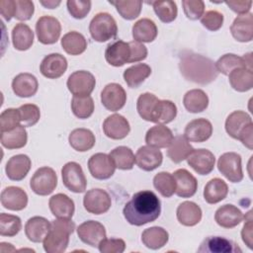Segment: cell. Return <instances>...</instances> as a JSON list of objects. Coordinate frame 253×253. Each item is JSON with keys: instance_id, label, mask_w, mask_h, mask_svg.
Masks as SVG:
<instances>
[{"instance_id": "obj_1", "label": "cell", "mask_w": 253, "mask_h": 253, "mask_svg": "<svg viewBox=\"0 0 253 253\" xmlns=\"http://www.w3.org/2000/svg\"><path fill=\"white\" fill-rule=\"evenodd\" d=\"M161 212V203L151 191L135 193L123 210L125 218L129 224L141 226L158 218Z\"/></svg>"}, {"instance_id": "obj_2", "label": "cell", "mask_w": 253, "mask_h": 253, "mask_svg": "<svg viewBox=\"0 0 253 253\" xmlns=\"http://www.w3.org/2000/svg\"><path fill=\"white\" fill-rule=\"evenodd\" d=\"M179 68L187 80L202 85L212 82L218 75L211 59L194 52H183L180 57Z\"/></svg>"}, {"instance_id": "obj_3", "label": "cell", "mask_w": 253, "mask_h": 253, "mask_svg": "<svg viewBox=\"0 0 253 253\" xmlns=\"http://www.w3.org/2000/svg\"><path fill=\"white\" fill-rule=\"evenodd\" d=\"M75 229L71 219L57 218L50 222V230L43 239V249L47 253H62L69 243V236Z\"/></svg>"}, {"instance_id": "obj_4", "label": "cell", "mask_w": 253, "mask_h": 253, "mask_svg": "<svg viewBox=\"0 0 253 253\" xmlns=\"http://www.w3.org/2000/svg\"><path fill=\"white\" fill-rule=\"evenodd\" d=\"M225 130L229 136L240 140L249 149L253 148V123L246 112H232L226 118Z\"/></svg>"}, {"instance_id": "obj_5", "label": "cell", "mask_w": 253, "mask_h": 253, "mask_svg": "<svg viewBox=\"0 0 253 253\" xmlns=\"http://www.w3.org/2000/svg\"><path fill=\"white\" fill-rule=\"evenodd\" d=\"M89 32L93 40L99 42H104L117 36L118 26L112 15L101 12L96 14L91 20Z\"/></svg>"}, {"instance_id": "obj_6", "label": "cell", "mask_w": 253, "mask_h": 253, "mask_svg": "<svg viewBox=\"0 0 253 253\" xmlns=\"http://www.w3.org/2000/svg\"><path fill=\"white\" fill-rule=\"evenodd\" d=\"M57 186V176L55 171L47 166L39 168L30 181V187L33 192L39 196H47L51 194Z\"/></svg>"}, {"instance_id": "obj_7", "label": "cell", "mask_w": 253, "mask_h": 253, "mask_svg": "<svg viewBox=\"0 0 253 253\" xmlns=\"http://www.w3.org/2000/svg\"><path fill=\"white\" fill-rule=\"evenodd\" d=\"M63 185L73 193H83L87 187V180L80 164L67 162L61 169Z\"/></svg>"}, {"instance_id": "obj_8", "label": "cell", "mask_w": 253, "mask_h": 253, "mask_svg": "<svg viewBox=\"0 0 253 253\" xmlns=\"http://www.w3.org/2000/svg\"><path fill=\"white\" fill-rule=\"evenodd\" d=\"M218 171L230 182L238 183L243 179L241 156L236 152H225L217 160Z\"/></svg>"}, {"instance_id": "obj_9", "label": "cell", "mask_w": 253, "mask_h": 253, "mask_svg": "<svg viewBox=\"0 0 253 253\" xmlns=\"http://www.w3.org/2000/svg\"><path fill=\"white\" fill-rule=\"evenodd\" d=\"M36 33L40 42L42 44H52L60 37L61 25L52 16H42L36 23Z\"/></svg>"}, {"instance_id": "obj_10", "label": "cell", "mask_w": 253, "mask_h": 253, "mask_svg": "<svg viewBox=\"0 0 253 253\" xmlns=\"http://www.w3.org/2000/svg\"><path fill=\"white\" fill-rule=\"evenodd\" d=\"M66 85L73 96H90L95 88L96 79L91 72L78 70L69 75Z\"/></svg>"}, {"instance_id": "obj_11", "label": "cell", "mask_w": 253, "mask_h": 253, "mask_svg": "<svg viewBox=\"0 0 253 253\" xmlns=\"http://www.w3.org/2000/svg\"><path fill=\"white\" fill-rule=\"evenodd\" d=\"M83 205L88 212L93 214H102L110 210L112 200L105 190L91 189L85 194L83 198Z\"/></svg>"}, {"instance_id": "obj_12", "label": "cell", "mask_w": 253, "mask_h": 253, "mask_svg": "<svg viewBox=\"0 0 253 253\" xmlns=\"http://www.w3.org/2000/svg\"><path fill=\"white\" fill-rule=\"evenodd\" d=\"M88 169L92 177L98 180L111 178L116 170V166L110 155L106 153H95L88 160Z\"/></svg>"}, {"instance_id": "obj_13", "label": "cell", "mask_w": 253, "mask_h": 253, "mask_svg": "<svg viewBox=\"0 0 253 253\" xmlns=\"http://www.w3.org/2000/svg\"><path fill=\"white\" fill-rule=\"evenodd\" d=\"M77 235L85 244L98 247L100 242L106 238V229L99 221L87 220L77 227Z\"/></svg>"}, {"instance_id": "obj_14", "label": "cell", "mask_w": 253, "mask_h": 253, "mask_svg": "<svg viewBox=\"0 0 253 253\" xmlns=\"http://www.w3.org/2000/svg\"><path fill=\"white\" fill-rule=\"evenodd\" d=\"M101 102L107 110L117 112L121 110L126 102V91L118 83L107 84L101 92Z\"/></svg>"}, {"instance_id": "obj_15", "label": "cell", "mask_w": 253, "mask_h": 253, "mask_svg": "<svg viewBox=\"0 0 253 253\" xmlns=\"http://www.w3.org/2000/svg\"><path fill=\"white\" fill-rule=\"evenodd\" d=\"M187 162L198 174L208 175L214 168L215 157L213 153L208 149H194L188 156Z\"/></svg>"}, {"instance_id": "obj_16", "label": "cell", "mask_w": 253, "mask_h": 253, "mask_svg": "<svg viewBox=\"0 0 253 253\" xmlns=\"http://www.w3.org/2000/svg\"><path fill=\"white\" fill-rule=\"evenodd\" d=\"M198 252L201 253H240L239 246L225 237L209 236L200 245Z\"/></svg>"}, {"instance_id": "obj_17", "label": "cell", "mask_w": 253, "mask_h": 253, "mask_svg": "<svg viewBox=\"0 0 253 253\" xmlns=\"http://www.w3.org/2000/svg\"><path fill=\"white\" fill-rule=\"evenodd\" d=\"M67 69V60L60 53H50L43 57L40 65L41 73L49 79L62 76Z\"/></svg>"}, {"instance_id": "obj_18", "label": "cell", "mask_w": 253, "mask_h": 253, "mask_svg": "<svg viewBox=\"0 0 253 253\" xmlns=\"http://www.w3.org/2000/svg\"><path fill=\"white\" fill-rule=\"evenodd\" d=\"M163 160L162 152L159 148L143 145L139 147L135 153L136 165L144 171H152L158 168Z\"/></svg>"}, {"instance_id": "obj_19", "label": "cell", "mask_w": 253, "mask_h": 253, "mask_svg": "<svg viewBox=\"0 0 253 253\" xmlns=\"http://www.w3.org/2000/svg\"><path fill=\"white\" fill-rule=\"evenodd\" d=\"M212 134V126L210 121L200 118L191 121L185 127L184 136L192 142H204Z\"/></svg>"}, {"instance_id": "obj_20", "label": "cell", "mask_w": 253, "mask_h": 253, "mask_svg": "<svg viewBox=\"0 0 253 253\" xmlns=\"http://www.w3.org/2000/svg\"><path fill=\"white\" fill-rule=\"evenodd\" d=\"M1 205L10 211H22L28 205V195L20 187L9 186L5 188L0 196Z\"/></svg>"}, {"instance_id": "obj_21", "label": "cell", "mask_w": 253, "mask_h": 253, "mask_svg": "<svg viewBox=\"0 0 253 253\" xmlns=\"http://www.w3.org/2000/svg\"><path fill=\"white\" fill-rule=\"evenodd\" d=\"M103 130L104 133L112 139H123L129 133L130 126L124 116L113 114L104 121Z\"/></svg>"}, {"instance_id": "obj_22", "label": "cell", "mask_w": 253, "mask_h": 253, "mask_svg": "<svg viewBox=\"0 0 253 253\" xmlns=\"http://www.w3.org/2000/svg\"><path fill=\"white\" fill-rule=\"evenodd\" d=\"M32 167V161L26 154H17L12 156L6 163L5 171L7 177L12 181H21L29 173Z\"/></svg>"}, {"instance_id": "obj_23", "label": "cell", "mask_w": 253, "mask_h": 253, "mask_svg": "<svg viewBox=\"0 0 253 253\" xmlns=\"http://www.w3.org/2000/svg\"><path fill=\"white\" fill-rule=\"evenodd\" d=\"M230 32L237 42H251L253 39V14L246 13L237 16L230 27Z\"/></svg>"}, {"instance_id": "obj_24", "label": "cell", "mask_w": 253, "mask_h": 253, "mask_svg": "<svg viewBox=\"0 0 253 253\" xmlns=\"http://www.w3.org/2000/svg\"><path fill=\"white\" fill-rule=\"evenodd\" d=\"M130 56V48L128 42L118 40L110 43L105 50V58L107 62L113 66L119 67L127 63Z\"/></svg>"}, {"instance_id": "obj_25", "label": "cell", "mask_w": 253, "mask_h": 253, "mask_svg": "<svg viewBox=\"0 0 253 253\" xmlns=\"http://www.w3.org/2000/svg\"><path fill=\"white\" fill-rule=\"evenodd\" d=\"M176 183L175 194L181 198L194 196L198 189L197 179L186 169H178L173 173Z\"/></svg>"}, {"instance_id": "obj_26", "label": "cell", "mask_w": 253, "mask_h": 253, "mask_svg": "<svg viewBox=\"0 0 253 253\" xmlns=\"http://www.w3.org/2000/svg\"><path fill=\"white\" fill-rule=\"evenodd\" d=\"M49 230L50 222L42 216H33L25 224L26 236L30 241L35 243L42 242Z\"/></svg>"}, {"instance_id": "obj_27", "label": "cell", "mask_w": 253, "mask_h": 253, "mask_svg": "<svg viewBox=\"0 0 253 253\" xmlns=\"http://www.w3.org/2000/svg\"><path fill=\"white\" fill-rule=\"evenodd\" d=\"M39 88V82L36 76L31 73H20L12 81L13 92L22 98L34 96Z\"/></svg>"}, {"instance_id": "obj_28", "label": "cell", "mask_w": 253, "mask_h": 253, "mask_svg": "<svg viewBox=\"0 0 253 253\" xmlns=\"http://www.w3.org/2000/svg\"><path fill=\"white\" fill-rule=\"evenodd\" d=\"M243 219L241 211L230 204H226L218 208L214 214V220L223 228H232L237 226Z\"/></svg>"}, {"instance_id": "obj_29", "label": "cell", "mask_w": 253, "mask_h": 253, "mask_svg": "<svg viewBox=\"0 0 253 253\" xmlns=\"http://www.w3.org/2000/svg\"><path fill=\"white\" fill-rule=\"evenodd\" d=\"M48 206L51 213L57 218L70 219L75 211L74 202L65 194H56L48 201Z\"/></svg>"}, {"instance_id": "obj_30", "label": "cell", "mask_w": 253, "mask_h": 253, "mask_svg": "<svg viewBox=\"0 0 253 253\" xmlns=\"http://www.w3.org/2000/svg\"><path fill=\"white\" fill-rule=\"evenodd\" d=\"M174 136L169 127L164 125H156L150 127L145 134V142L147 145L156 148H166L172 142Z\"/></svg>"}, {"instance_id": "obj_31", "label": "cell", "mask_w": 253, "mask_h": 253, "mask_svg": "<svg viewBox=\"0 0 253 253\" xmlns=\"http://www.w3.org/2000/svg\"><path fill=\"white\" fill-rule=\"evenodd\" d=\"M178 221L185 226H194L202 219V210L194 202L181 203L176 211Z\"/></svg>"}, {"instance_id": "obj_32", "label": "cell", "mask_w": 253, "mask_h": 253, "mask_svg": "<svg viewBox=\"0 0 253 253\" xmlns=\"http://www.w3.org/2000/svg\"><path fill=\"white\" fill-rule=\"evenodd\" d=\"M157 27L155 23L148 19L142 18L132 26V37L138 42H151L157 37Z\"/></svg>"}, {"instance_id": "obj_33", "label": "cell", "mask_w": 253, "mask_h": 253, "mask_svg": "<svg viewBox=\"0 0 253 253\" xmlns=\"http://www.w3.org/2000/svg\"><path fill=\"white\" fill-rule=\"evenodd\" d=\"M68 141L73 149L84 152L90 150L95 145L96 139L94 133L90 129L79 127L70 132Z\"/></svg>"}, {"instance_id": "obj_34", "label": "cell", "mask_w": 253, "mask_h": 253, "mask_svg": "<svg viewBox=\"0 0 253 253\" xmlns=\"http://www.w3.org/2000/svg\"><path fill=\"white\" fill-rule=\"evenodd\" d=\"M193 150V146L184 135H177L168 146L167 155L172 162L180 163L187 159Z\"/></svg>"}, {"instance_id": "obj_35", "label": "cell", "mask_w": 253, "mask_h": 253, "mask_svg": "<svg viewBox=\"0 0 253 253\" xmlns=\"http://www.w3.org/2000/svg\"><path fill=\"white\" fill-rule=\"evenodd\" d=\"M169 234L163 227L152 226L143 230L141 234L142 243L149 249L157 250L166 245Z\"/></svg>"}, {"instance_id": "obj_36", "label": "cell", "mask_w": 253, "mask_h": 253, "mask_svg": "<svg viewBox=\"0 0 253 253\" xmlns=\"http://www.w3.org/2000/svg\"><path fill=\"white\" fill-rule=\"evenodd\" d=\"M228 193L227 184L219 179L213 178L210 180L204 189V199L208 204L213 205L224 200Z\"/></svg>"}, {"instance_id": "obj_37", "label": "cell", "mask_w": 253, "mask_h": 253, "mask_svg": "<svg viewBox=\"0 0 253 253\" xmlns=\"http://www.w3.org/2000/svg\"><path fill=\"white\" fill-rule=\"evenodd\" d=\"M230 86L237 92H246L253 87V72L245 67L232 70L228 74Z\"/></svg>"}, {"instance_id": "obj_38", "label": "cell", "mask_w": 253, "mask_h": 253, "mask_svg": "<svg viewBox=\"0 0 253 253\" xmlns=\"http://www.w3.org/2000/svg\"><path fill=\"white\" fill-rule=\"evenodd\" d=\"M183 104L190 113H201L209 106V97L201 89H192L188 91L183 98Z\"/></svg>"}, {"instance_id": "obj_39", "label": "cell", "mask_w": 253, "mask_h": 253, "mask_svg": "<svg viewBox=\"0 0 253 253\" xmlns=\"http://www.w3.org/2000/svg\"><path fill=\"white\" fill-rule=\"evenodd\" d=\"M61 46L70 55H79L87 48V42L84 36L76 31L65 34L61 39Z\"/></svg>"}, {"instance_id": "obj_40", "label": "cell", "mask_w": 253, "mask_h": 253, "mask_svg": "<svg viewBox=\"0 0 253 253\" xmlns=\"http://www.w3.org/2000/svg\"><path fill=\"white\" fill-rule=\"evenodd\" d=\"M12 42L16 49L27 50L34 42V32L24 23L16 24L12 30Z\"/></svg>"}, {"instance_id": "obj_41", "label": "cell", "mask_w": 253, "mask_h": 253, "mask_svg": "<svg viewBox=\"0 0 253 253\" xmlns=\"http://www.w3.org/2000/svg\"><path fill=\"white\" fill-rule=\"evenodd\" d=\"M151 74V68L145 63H137L124 71V79L128 87L137 88Z\"/></svg>"}, {"instance_id": "obj_42", "label": "cell", "mask_w": 253, "mask_h": 253, "mask_svg": "<svg viewBox=\"0 0 253 253\" xmlns=\"http://www.w3.org/2000/svg\"><path fill=\"white\" fill-rule=\"evenodd\" d=\"M28 140L27 130L24 126L20 125L16 128L1 132V144L8 149H18L26 145Z\"/></svg>"}, {"instance_id": "obj_43", "label": "cell", "mask_w": 253, "mask_h": 253, "mask_svg": "<svg viewBox=\"0 0 253 253\" xmlns=\"http://www.w3.org/2000/svg\"><path fill=\"white\" fill-rule=\"evenodd\" d=\"M159 99L152 93H143L139 95L136 101V110L139 116L147 122H153L154 113Z\"/></svg>"}, {"instance_id": "obj_44", "label": "cell", "mask_w": 253, "mask_h": 253, "mask_svg": "<svg viewBox=\"0 0 253 253\" xmlns=\"http://www.w3.org/2000/svg\"><path fill=\"white\" fill-rule=\"evenodd\" d=\"M116 168L121 170H130L135 163V156L132 150L126 146H118L110 152Z\"/></svg>"}, {"instance_id": "obj_45", "label": "cell", "mask_w": 253, "mask_h": 253, "mask_svg": "<svg viewBox=\"0 0 253 253\" xmlns=\"http://www.w3.org/2000/svg\"><path fill=\"white\" fill-rule=\"evenodd\" d=\"M177 116V107L170 100H159L154 117L153 122L159 125H164L171 123Z\"/></svg>"}, {"instance_id": "obj_46", "label": "cell", "mask_w": 253, "mask_h": 253, "mask_svg": "<svg viewBox=\"0 0 253 253\" xmlns=\"http://www.w3.org/2000/svg\"><path fill=\"white\" fill-rule=\"evenodd\" d=\"M71 110L79 119H88L94 112V101L91 96H73Z\"/></svg>"}, {"instance_id": "obj_47", "label": "cell", "mask_w": 253, "mask_h": 253, "mask_svg": "<svg viewBox=\"0 0 253 253\" xmlns=\"http://www.w3.org/2000/svg\"><path fill=\"white\" fill-rule=\"evenodd\" d=\"M118 11V13L126 20H134L141 12L142 2L137 0L126 1H110Z\"/></svg>"}, {"instance_id": "obj_48", "label": "cell", "mask_w": 253, "mask_h": 253, "mask_svg": "<svg viewBox=\"0 0 253 253\" xmlns=\"http://www.w3.org/2000/svg\"><path fill=\"white\" fill-rule=\"evenodd\" d=\"M150 4L161 22L171 23L176 19L178 9L174 1H153Z\"/></svg>"}, {"instance_id": "obj_49", "label": "cell", "mask_w": 253, "mask_h": 253, "mask_svg": "<svg viewBox=\"0 0 253 253\" xmlns=\"http://www.w3.org/2000/svg\"><path fill=\"white\" fill-rule=\"evenodd\" d=\"M154 188L165 198H170L176 190L175 179L169 172H159L153 178Z\"/></svg>"}, {"instance_id": "obj_50", "label": "cell", "mask_w": 253, "mask_h": 253, "mask_svg": "<svg viewBox=\"0 0 253 253\" xmlns=\"http://www.w3.org/2000/svg\"><path fill=\"white\" fill-rule=\"evenodd\" d=\"M214 64H215L216 70L224 75H228L232 70L236 68H240V67L246 68L243 57L233 53L223 54L221 57L217 59V61Z\"/></svg>"}, {"instance_id": "obj_51", "label": "cell", "mask_w": 253, "mask_h": 253, "mask_svg": "<svg viewBox=\"0 0 253 253\" xmlns=\"http://www.w3.org/2000/svg\"><path fill=\"white\" fill-rule=\"evenodd\" d=\"M21 229L22 222L19 216L5 212L0 214V234L2 236H15Z\"/></svg>"}, {"instance_id": "obj_52", "label": "cell", "mask_w": 253, "mask_h": 253, "mask_svg": "<svg viewBox=\"0 0 253 253\" xmlns=\"http://www.w3.org/2000/svg\"><path fill=\"white\" fill-rule=\"evenodd\" d=\"M18 110H19L21 125L24 126L25 127L35 126L41 118L40 108L35 104L22 105L20 108H18Z\"/></svg>"}, {"instance_id": "obj_53", "label": "cell", "mask_w": 253, "mask_h": 253, "mask_svg": "<svg viewBox=\"0 0 253 253\" xmlns=\"http://www.w3.org/2000/svg\"><path fill=\"white\" fill-rule=\"evenodd\" d=\"M21 121H20V115H19L18 109H14V108L6 109L0 115L1 132L10 131L16 128L18 126H20L19 125Z\"/></svg>"}, {"instance_id": "obj_54", "label": "cell", "mask_w": 253, "mask_h": 253, "mask_svg": "<svg viewBox=\"0 0 253 253\" xmlns=\"http://www.w3.org/2000/svg\"><path fill=\"white\" fill-rule=\"evenodd\" d=\"M91 1L86 0H68L66 2L69 14L75 19H83L87 16L91 9Z\"/></svg>"}, {"instance_id": "obj_55", "label": "cell", "mask_w": 253, "mask_h": 253, "mask_svg": "<svg viewBox=\"0 0 253 253\" xmlns=\"http://www.w3.org/2000/svg\"><path fill=\"white\" fill-rule=\"evenodd\" d=\"M182 5L186 17L190 20H198L205 13V3L202 0H184Z\"/></svg>"}, {"instance_id": "obj_56", "label": "cell", "mask_w": 253, "mask_h": 253, "mask_svg": "<svg viewBox=\"0 0 253 253\" xmlns=\"http://www.w3.org/2000/svg\"><path fill=\"white\" fill-rule=\"evenodd\" d=\"M201 23L206 29L210 31H217L221 28L223 24V15L215 10L208 11L202 16Z\"/></svg>"}, {"instance_id": "obj_57", "label": "cell", "mask_w": 253, "mask_h": 253, "mask_svg": "<svg viewBox=\"0 0 253 253\" xmlns=\"http://www.w3.org/2000/svg\"><path fill=\"white\" fill-rule=\"evenodd\" d=\"M101 253H123L126 249V243L121 238H105L98 245Z\"/></svg>"}, {"instance_id": "obj_58", "label": "cell", "mask_w": 253, "mask_h": 253, "mask_svg": "<svg viewBox=\"0 0 253 253\" xmlns=\"http://www.w3.org/2000/svg\"><path fill=\"white\" fill-rule=\"evenodd\" d=\"M15 18L19 21H28L32 18L35 12V6L33 1L30 0H16Z\"/></svg>"}, {"instance_id": "obj_59", "label": "cell", "mask_w": 253, "mask_h": 253, "mask_svg": "<svg viewBox=\"0 0 253 253\" xmlns=\"http://www.w3.org/2000/svg\"><path fill=\"white\" fill-rule=\"evenodd\" d=\"M130 48V56L128 62H138L146 58L147 56V48L146 46L138 42L132 41L128 42Z\"/></svg>"}, {"instance_id": "obj_60", "label": "cell", "mask_w": 253, "mask_h": 253, "mask_svg": "<svg viewBox=\"0 0 253 253\" xmlns=\"http://www.w3.org/2000/svg\"><path fill=\"white\" fill-rule=\"evenodd\" d=\"M244 225L241 230V237L243 242L250 248L252 249V237H253V226H252V211H249L245 216Z\"/></svg>"}, {"instance_id": "obj_61", "label": "cell", "mask_w": 253, "mask_h": 253, "mask_svg": "<svg viewBox=\"0 0 253 253\" xmlns=\"http://www.w3.org/2000/svg\"><path fill=\"white\" fill-rule=\"evenodd\" d=\"M233 12L243 15L246 13H249V10L252 6L251 0H232V1H225L224 2Z\"/></svg>"}, {"instance_id": "obj_62", "label": "cell", "mask_w": 253, "mask_h": 253, "mask_svg": "<svg viewBox=\"0 0 253 253\" xmlns=\"http://www.w3.org/2000/svg\"><path fill=\"white\" fill-rule=\"evenodd\" d=\"M16 3L14 0H1L0 1V13L6 20L10 21L15 16Z\"/></svg>"}, {"instance_id": "obj_63", "label": "cell", "mask_w": 253, "mask_h": 253, "mask_svg": "<svg viewBox=\"0 0 253 253\" xmlns=\"http://www.w3.org/2000/svg\"><path fill=\"white\" fill-rule=\"evenodd\" d=\"M40 3L44 6L45 8H48V9H54L56 8L61 2L60 1H53V0H50V1H40Z\"/></svg>"}]
</instances>
